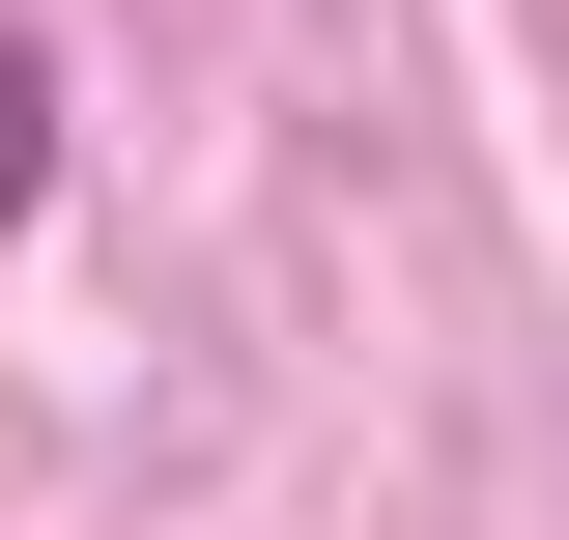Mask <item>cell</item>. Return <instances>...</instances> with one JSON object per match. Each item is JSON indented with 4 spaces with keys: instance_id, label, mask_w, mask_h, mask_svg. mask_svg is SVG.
I'll list each match as a JSON object with an SVG mask.
<instances>
[{
    "instance_id": "obj_1",
    "label": "cell",
    "mask_w": 569,
    "mask_h": 540,
    "mask_svg": "<svg viewBox=\"0 0 569 540\" xmlns=\"http://www.w3.org/2000/svg\"><path fill=\"white\" fill-rule=\"evenodd\" d=\"M58 200V58H29V29H0V228Z\"/></svg>"
}]
</instances>
